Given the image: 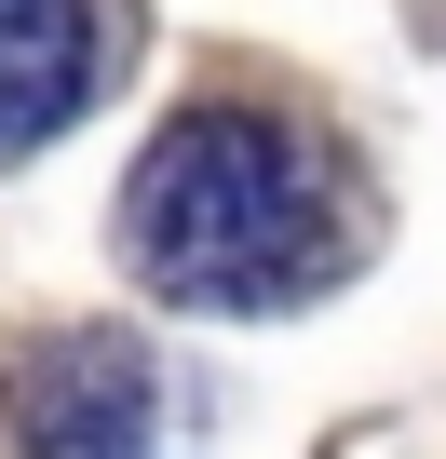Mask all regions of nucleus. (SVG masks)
<instances>
[{
	"label": "nucleus",
	"instance_id": "2",
	"mask_svg": "<svg viewBox=\"0 0 446 459\" xmlns=\"http://www.w3.org/2000/svg\"><path fill=\"white\" fill-rule=\"evenodd\" d=\"M14 459H162V378L122 325H55L0 378Z\"/></svg>",
	"mask_w": 446,
	"mask_h": 459
},
{
	"label": "nucleus",
	"instance_id": "3",
	"mask_svg": "<svg viewBox=\"0 0 446 459\" xmlns=\"http://www.w3.org/2000/svg\"><path fill=\"white\" fill-rule=\"evenodd\" d=\"M95 95V0H0V162L82 122Z\"/></svg>",
	"mask_w": 446,
	"mask_h": 459
},
{
	"label": "nucleus",
	"instance_id": "1",
	"mask_svg": "<svg viewBox=\"0 0 446 459\" xmlns=\"http://www.w3.org/2000/svg\"><path fill=\"white\" fill-rule=\"evenodd\" d=\"M122 244L189 311H284L325 271V149L284 108H176L136 162Z\"/></svg>",
	"mask_w": 446,
	"mask_h": 459
}]
</instances>
